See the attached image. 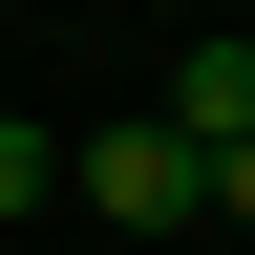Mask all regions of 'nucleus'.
I'll list each match as a JSON object with an SVG mask.
<instances>
[{
	"label": "nucleus",
	"instance_id": "nucleus-1",
	"mask_svg": "<svg viewBox=\"0 0 255 255\" xmlns=\"http://www.w3.org/2000/svg\"><path fill=\"white\" fill-rule=\"evenodd\" d=\"M64 191H85L107 234H170V213H191V149H170V128H107V149H64Z\"/></svg>",
	"mask_w": 255,
	"mask_h": 255
},
{
	"label": "nucleus",
	"instance_id": "nucleus-2",
	"mask_svg": "<svg viewBox=\"0 0 255 255\" xmlns=\"http://www.w3.org/2000/svg\"><path fill=\"white\" fill-rule=\"evenodd\" d=\"M170 149H191V170L255 149V43H191V64H170Z\"/></svg>",
	"mask_w": 255,
	"mask_h": 255
},
{
	"label": "nucleus",
	"instance_id": "nucleus-3",
	"mask_svg": "<svg viewBox=\"0 0 255 255\" xmlns=\"http://www.w3.org/2000/svg\"><path fill=\"white\" fill-rule=\"evenodd\" d=\"M43 191H64V149H43L21 107H0V213H43Z\"/></svg>",
	"mask_w": 255,
	"mask_h": 255
},
{
	"label": "nucleus",
	"instance_id": "nucleus-4",
	"mask_svg": "<svg viewBox=\"0 0 255 255\" xmlns=\"http://www.w3.org/2000/svg\"><path fill=\"white\" fill-rule=\"evenodd\" d=\"M191 213H255V149H213V170H191Z\"/></svg>",
	"mask_w": 255,
	"mask_h": 255
}]
</instances>
